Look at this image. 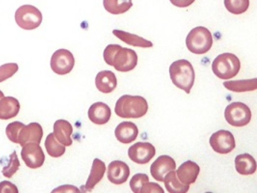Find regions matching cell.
<instances>
[{"instance_id":"obj_17","label":"cell","mask_w":257,"mask_h":193,"mask_svg":"<svg viewBox=\"0 0 257 193\" xmlns=\"http://www.w3.org/2000/svg\"><path fill=\"white\" fill-rule=\"evenodd\" d=\"M139 133L137 125L131 122L124 121L116 127L114 134L117 140L123 144H128L135 141Z\"/></svg>"},{"instance_id":"obj_34","label":"cell","mask_w":257,"mask_h":193,"mask_svg":"<svg viewBox=\"0 0 257 193\" xmlns=\"http://www.w3.org/2000/svg\"><path fill=\"white\" fill-rule=\"evenodd\" d=\"M12 192L18 193L19 190L16 185L8 180L0 182V193Z\"/></svg>"},{"instance_id":"obj_9","label":"cell","mask_w":257,"mask_h":193,"mask_svg":"<svg viewBox=\"0 0 257 193\" xmlns=\"http://www.w3.org/2000/svg\"><path fill=\"white\" fill-rule=\"evenodd\" d=\"M209 143L213 150L220 154H227L235 147L233 134L225 130H220L213 133L210 138Z\"/></svg>"},{"instance_id":"obj_25","label":"cell","mask_w":257,"mask_h":193,"mask_svg":"<svg viewBox=\"0 0 257 193\" xmlns=\"http://www.w3.org/2000/svg\"><path fill=\"white\" fill-rule=\"evenodd\" d=\"M227 89L236 92L252 91L257 88L256 78L226 81L223 82Z\"/></svg>"},{"instance_id":"obj_3","label":"cell","mask_w":257,"mask_h":193,"mask_svg":"<svg viewBox=\"0 0 257 193\" xmlns=\"http://www.w3.org/2000/svg\"><path fill=\"white\" fill-rule=\"evenodd\" d=\"M169 71L173 83L187 93H189L195 77L191 63L184 59L177 60L170 65Z\"/></svg>"},{"instance_id":"obj_36","label":"cell","mask_w":257,"mask_h":193,"mask_svg":"<svg viewBox=\"0 0 257 193\" xmlns=\"http://www.w3.org/2000/svg\"><path fill=\"white\" fill-rule=\"evenodd\" d=\"M195 0H170L175 6L179 8H185L192 4Z\"/></svg>"},{"instance_id":"obj_37","label":"cell","mask_w":257,"mask_h":193,"mask_svg":"<svg viewBox=\"0 0 257 193\" xmlns=\"http://www.w3.org/2000/svg\"><path fill=\"white\" fill-rule=\"evenodd\" d=\"M5 96L3 92L0 90V100Z\"/></svg>"},{"instance_id":"obj_6","label":"cell","mask_w":257,"mask_h":193,"mask_svg":"<svg viewBox=\"0 0 257 193\" xmlns=\"http://www.w3.org/2000/svg\"><path fill=\"white\" fill-rule=\"evenodd\" d=\"M15 17L17 25L27 30H33L39 27L43 19L40 11L31 5L20 6L16 10Z\"/></svg>"},{"instance_id":"obj_24","label":"cell","mask_w":257,"mask_h":193,"mask_svg":"<svg viewBox=\"0 0 257 193\" xmlns=\"http://www.w3.org/2000/svg\"><path fill=\"white\" fill-rule=\"evenodd\" d=\"M167 190L171 193H185L189 189V185L184 184L178 179L176 171L171 170L163 180Z\"/></svg>"},{"instance_id":"obj_2","label":"cell","mask_w":257,"mask_h":193,"mask_svg":"<svg viewBox=\"0 0 257 193\" xmlns=\"http://www.w3.org/2000/svg\"><path fill=\"white\" fill-rule=\"evenodd\" d=\"M148 110L146 100L140 95L124 94L116 101L114 111L122 118H139L144 116Z\"/></svg>"},{"instance_id":"obj_15","label":"cell","mask_w":257,"mask_h":193,"mask_svg":"<svg viewBox=\"0 0 257 193\" xmlns=\"http://www.w3.org/2000/svg\"><path fill=\"white\" fill-rule=\"evenodd\" d=\"M200 167L195 162L188 160L183 162L176 171L179 181L189 185L195 182L200 172Z\"/></svg>"},{"instance_id":"obj_28","label":"cell","mask_w":257,"mask_h":193,"mask_svg":"<svg viewBox=\"0 0 257 193\" xmlns=\"http://www.w3.org/2000/svg\"><path fill=\"white\" fill-rule=\"evenodd\" d=\"M226 10L234 15H239L245 12L249 5V0H224Z\"/></svg>"},{"instance_id":"obj_19","label":"cell","mask_w":257,"mask_h":193,"mask_svg":"<svg viewBox=\"0 0 257 193\" xmlns=\"http://www.w3.org/2000/svg\"><path fill=\"white\" fill-rule=\"evenodd\" d=\"M53 131L55 137L59 143L65 146L72 145L73 141L70 136L73 132V127L68 121L63 119L56 121Z\"/></svg>"},{"instance_id":"obj_16","label":"cell","mask_w":257,"mask_h":193,"mask_svg":"<svg viewBox=\"0 0 257 193\" xmlns=\"http://www.w3.org/2000/svg\"><path fill=\"white\" fill-rule=\"evenodd\" d=\"M111 115V111L109 106L101 102L91 105L88 111L89 120L97 125H103L107 123Z\"/></svg>"},{"instance_id":"obj_35","label":"cell","mask_w":257,"mask_h":193,"mask_svg":"<svg viewBox=\"0 0 257 193\" xmlns=\"http://www.w3.org/2000/svg\"><path fill=\"white\" fill-rule=\"evenodd\" d=\"M52 192H80V190L76 186L64 185L55 188Z\"/></svg>"},{"instance_id":"obj_33","label":"cell","mask_w":257,"mask_h":193,"mask_svg":"<svg viewBox=\"0 0 257 193\" xmlns=\"http://www.w3.org/2000/svg\"><path fill=\"white\" fill-rule=\"evenodd\" d=\"M141 193L143 192H162L164 191L163 188L159 185V184L155 182H149V181L145 183L142 187Z\"/></svg>"},{"instance_id":"obj_21","label":"cell","mask_w":257,"mask_h":193,"mask_svg":"<svg viewBox=\"0 0 257 193\" xmlns=\"http://www.w3.org/2000/svg\"><path fill=\"white\" fill-rule=\"evenodd\" d=\"M20 104L13 96L4 97L0 100V119L9 120L14 118L19 113Z\"/></svg>"},{"instance_id":"obj_30","label":"cell","mask_w":257,"mask_h":193,"mask_svg":"<svg viewBox=\"0 0 257 193\" xmlns=\"http://www.w3.org/2000/svg\"><path fill=\"white\" fill-rule=\"evenodd\" d=\"M25 125L19 121L9 123L6 128V134L9 139L14 143L18 144L20 130Z\"/></svg>"},{"instance_id":"obj_8","label":"cell","mask_w":257,"mask_h":193,"mask_svg":"<svg viewBox=\"0 0 257 193\" xmlns=\"http://www.w3.org/2000/svg\"><path fill=\"white\" fill-rule=\"evenodd\" d=\"M75 64L73 54L68 50L59 49L52 54L50 60V66L53 72L59 75L70 73Z\"/></svg>"},{"instance_id":"obj_11","label":"cell","mask_w":257,"mask_h":193,"mask_svg":"<svg viewBox=\"0 0 257 193\" xmlns=\"http://www.w3.org/2000/svg\"><path fill=\"white\" fill-rule=\"evenodd\" d=\"M127 154L133 161L144 164L148 163L155 156L156 149L149 142H139L129 147Z\"/></svg>"},{"instance_id":"obj_7","label":"cell","mask_w":257,"mask_h":193,"mask_svg":"<svg viewBox=\"0 0 257 193\" xmlns=\"http://www.w3.org/2000/svg\"><path fill=\"white\" fill-rule=\"evenodd\" d=\"M227 122L234 127H242L248 124L251 118V112L245 104L237 102L227 105L224 111Z\"/></svg>"},{"instance_id":"obj_1","label":"cell","mask_w":257,"mask_h":193,"mask_svg":"<svg viewBox=\"0 0 257 193\" xmlns=\"http://www.w3.org/2000/svg\"><path fill=\"white\" fill-rule=\"evenodd\" d=\"M103 56L107 64L113 66L120 72L132 70L138 64V57L136 51L118 44L108 45L103 51Z\"/></svg>"},{"instance_id":"obj_13","label":"cell","mask_w":257,"mask_h":193,"mask_svg":"<svg viewBox=\"0 0 257 193\" xmlns=\"http://www.w3.org/2000/svg\"><path fill=\"white\" fill-rule=\"evenodd\" d=\"M130 174L128 166L122 161H112L108 165L107 178L113 184L118 185L124 183Z\"/></svg>"},{"instance_id":"obj_5","label":"cell","mask_w":257,"mask_h":193,"mask_svg":"<svg viewBox=\"0 0 257 193\" xmlns=\"http://www.w3.org/2000/svg\"><path fill=\"white\" fill-rule=\"evenodd\" d=\"M213 44V38L210 31L203 26L193 28L186 38L188 49L196 54H203L207 52Z\"/></svg>"},{"instance_id":"obj_26","label":"cell","mask_w":257,"mask_h":193,"mask_svg":"<svg viewBox=\"0 0 257 193\" xmlns=\"http://www.w3.org/2000/svg\"><path fill=\"white\" fill-rule=\"evenodd\" d=\"M105 10L113 15L124 13L133 6L132 0H103Z\"/></svg>"},{"instance_id":"obj_12","label":"cell","mask_w":257,"mask_h":193,"mask_svg":"<svg viewBox=\"0 0 257 193\" xmlns=\"http://www.w3.org/2000/svg\"><path fill=\"white\" fill-rule=\"evenodd\" d=\"M176 164L174 159L169 155L159 156L151 164L150 172L156 180L163 181L165 175L171 170H175Z\"/></svg>"},{"instance_id":"obj_22","label":"cell","mask_w":257,"mask_h":193,"mask_svg":"<svg viewBox=\"0 0 257 193\" xmlns=\"http://www.w3.org/2000/svg\"><path fill=\"white\" fill-rule=\"evenodd\" d=\"M234 162L236 170L240 174L250 175L256 171V161L248 153H245L237 155L235 158Z\"/></svg>"},{"instance_id":"obj_27","label":"cell","mask_w":257,"mask_h":193,"mask_svg":"<svg viewBox=\"0 0 257 193\" xmlns=\"http://www.w3.org/2000/svg\"><path fill=\"white\" fill-rule=\"evenodd\" d=\"M44 145L48 154L51 157H60L65 152V147L56 140L53 133L47 135Z\"/></svg>"},{"instance_id":"obj_18","label":"cell","mask_w":257,"mask_h":193,"mask_svg":"<svg viewBox=\"0 0 257 193\" xmlns=\"http://www.w3.org/2000/svg\"><path fill=\"white\" fill-rule=\"evenodd\" d=\"M95 83L99 91L104 93H108L116 88L117 79L112 71L101 70L96 74Z\"/></svg>"},{"instance_id":"obj_20","label":"cell","mask_w":257,"mask_h":193,"mask_svg":"<svg viewBox=\"0 0 257 193\" xmlns=\"http://www.w3.org/2000/svg\"><path fill=\"white\" fill-rule=\"evenodd\" d=\"M106 170V166L104 162L98 158H95L92 162L90 173L85 185V189L87 191H91L102 178Z\"/></svg>"},{"instance_id":"obj_31","label":"cell","mask_w":257,"mask_h":193,"mask_svg":"<svg viewBox=\"0 0 257 193\" xmlns=\"http://www.w3.org/2000/svg\"><path fill=\"white\" fill-rule=\"evenodd\" d=\"M149 181V176L145 173H137L134 175L130 181V186L135 193H140L143 185Z\"/></svg>"},{"instance_id":"obj_14","label":"cell","mask_w":257,"mask_h":193,"mask_svg":"<svg viewBox=\"0 0 257 193\" xmlns=\"http://www.w3.org/2000/svg\"><path fill=\"white\" fill-rule=\"evenodd\" d=\"M43 135L41 125L36 122L25 125L20 130L19 135V144L23 147L29 142L40 144Z\"/></svg>"},{"instance_id":"obj_10","label":"cell","mask_w":257,"mask_h":193,"mask_svg":"<svg viewBox=\"0 0 257 193\" xmlns=\"http://www.w3.org/2000/svg\"><path fill=\"white\" fill-rule=\"evenodd\" d=\"M21 155L26 166L32 169L42 166L45 159L41 147L33 142L28 143L23 146Z\"/></svg>"},{"instance_id":"obj_4","label":"cell","mask_w":257,"mask_h":193,"mask_svg":"<svg viewBox=\"0 0 257 193\" xmlns=\"http://www.w3.org/2000/svg\"><path fill=\"white\" fill-rule=\"evenodd\" d=\"M214 74L221 79H229L235 76L240 69L239 58L231 53L218 55L212 63Z\"/></svg>"},{"instance_id":"obj_23","label":"cell","mask_w":257,"mask_h":193,"mask_svg":"<svg viewBox=\"0 0 257 193\" xmlns=\"http://www.w3.org/2000/svg\"><path fill=\"white\" fill-rule=\"evenodd\" d=\"M112 32L122 42L134 47L148 48L153 46L152 42L134 34L117 29L113 30Z\"/></svg>"},{"instance_id":"obj_29","label":"cell","mask_w":257,"mask_h":193,"mask_svg":"<svg viewBox=\"0 0 257 193\" xmlns=\"http://www.w3.org/2000/svg\"><path fill=\"white\" fill-rule=\"evenodd\" d=\"M7 165L3 168L2 172L5 177L11 178L18 171L20 163L15 150L9 156Z\"/></svg>"},{"instance_id":"obj_32","label":"cell","mask_w":257,"mask_h":193,"mask_svg":"<svg viewBox=\"0 0 257 193\" xmlns=\"http://www.w3.org/2000/svg\"><path fill=\"white\" fill-rule=\"evenodd\" d=\"M18 69L16 63H8L0 66V82L11 77Z\"/></svg>"}]
</instances>
